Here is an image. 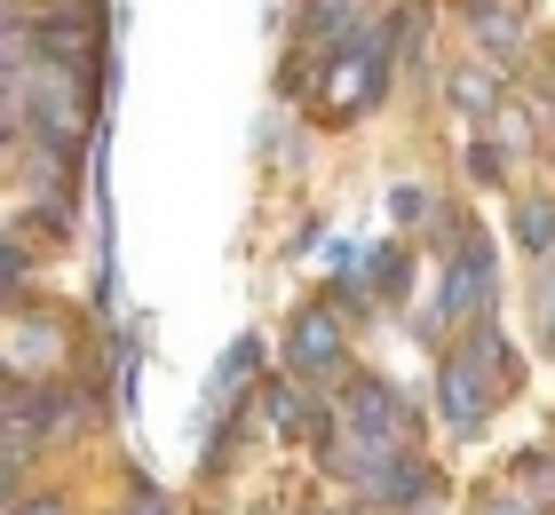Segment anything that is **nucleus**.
I'll use <instances>...</instances> for the list:
<instances>
[{
    "label": "nucleus",
    "instance_id": "14",
    "mask_svg": "<svg viewBox=\"0 0 555 515\" xmlns=\"http://www.w3.org/2000/svg\"><path fill=\"white\" fill-rule=\"evenodd\" d=\"M540 342L555 349V262H540Z\"/></svg>",
    "mask_w": 555,
    "mask_h": 515
},
{
    "label": "nucleus",
    "instance_id": "11",
    "mask_svg": "<svg viewBox=\"0 0 555 515\" xmlns=\"http://www.w3.org/2000/svg\"><path fill=\"white\" fill-rule=\"evenodd\" d=\"M452 103H468V112H500V88H492V72H452Z\"/></svg>",
    "mask_w": 555,
    "mask_h": 515
},
{
    "label": "nucleus",
    "instance_id": "9",
    "mask_svg": "<svg viewBox=\"0 0 555 515\" xmlns=\"http://www.w3.org/2000/svg\"><path fill=\"white\" fill-rule=\"evenodd\" d=\"M365 270H373V294H382V301H405L413 262H405V246H397V239H389V246H373V262H365Z\"/></svg>",
    "mask_w": 555,
    "mask_h": 515
},
{
    "label": "nucleus",
    "instance_id": "17",
    "mask_svg": "<svg viewBox=\"0 0 555 515\" xmlns=\"http://www.w3.org/2000/svg\"><path fill=\"white\" fill-rule=\"evenodd\" d=\"M135 515H167V500H159V492H143V507H135Z\"/></svg>",
    "mask_w": 555,
    "mask_h": 515
},
{
    "label": "nucleus",
    "instance_id": "13",
    "mask_svg": "<svg viewBox=\"0 0 555 515\" xmlns=\"http://www.w3.org/2000/svg\"><path fill=\"white\" fill-rule=\"evenodd\" d=\"M500 167H508V151H492V143H468V175H476V183H500Z\"/></svg>",
    "mask_w": 555,
    "mask_h": 515
},
{
    "label": "nucleus",
    "instance_id": "16",
    "mask_svg": "<svg viewBox=\"0 0 555 515\" xmlns=\"http://www.w3.org/2000/svg\"><path fill=\"white\" fill-rule=\"evenodd\" d=\"M532 484H540V492H555V460H547V468H532Z\"/></svg>",
    "mask_w": 555,
    "mask_h": 515
},
{
    "label": "nucleus",
    "instance_id": "5",
    "mask_svg": "<svg viewBox=\"0 0 555 515\" xmlns=\"http://www.w3.org/2000/svg\"><path fill=\"white\" fill-rule=\"evenodd\" d=\"M349 365V349H341V318L325 301H310L301 318L286 325V373L294 381H334Z\"/></svg>",
    "mask_w": 555,
    "mask_h": 515
},
{
    "label": "nucleus",
    "instance_id": "6",
    "mask_svg": "<svg viewBox=\"0 0 555 515\" xmlns=\"http://www.w3.org/2000/svg\"><path fill=\"white\" fill-rule=\"evenodd\" d=\"M72 349V325L48 309H16V342H9V381H33V365H56Z\"/></svg>",
    "mask_w": 555,
    "mask_h": 515
},
{
    "label": "nucleus",
    "instance_id": "8",
    "mask_svg": "<svg viewBox=\"0 0 555 515\" xmlns=\"http://www.w3.org/2000/svg\"><path fill=\"white\" fill-rule=\"evenodd\" d=\"M516 246L532 254V262H555V198L547 191L516 198Z\"/></svg>",
    "mask_w": 555,
    "mask_h": 515
},
{
    "label": "nucleus",
    "instance_id": "4",
    "mask_svg": "<svg viewBox=\"0 0 555 515\" xmlns=\"http://www.w3.org/2000/svg\"><path fill=\"white\" fill-rule=\"evenodd\" d=\"M341 428L365 436V445H382V452H413V412H405V397H397L389 381H373V373H349Z\"/></svg>",
    "mask_w": 555,
    "mask_h": 515
},
{
    "label": "nucleus",
    "instance_id": "7",
    "mask_svg": "<svg viewBox=\"0 0 555 515\" xmlns=\"http://www.w3.org/2000/svg\"><path fill=\"white\" fill-rule=\"evenodd\" d=\"M468 33L485 40V48H524V0H468Z\"/></svg>",
    "mask_w": 555,
    "mask_h": 515
},
{
    "label": "nucleus",
    "instance_id": "3",
    "mask_svg": "<svg viewBox=\"0 0 555 515\" xmlns=\"http://www.w3.org/2000/svg\"><path fill=\"white\" fill-rule=\"evenodd\" d=\"M476 318H492V239H485V230H468V239L452 246L437 309H428V342L452 333V325H476Z\"/></svg>",
    "mask_w": 555,
    "mask_h": 515
},
{
    "label": "nucleus",
    "instance_id": "15",
    "mask_svg": "<svg viewBox=\"0 0 555 515\" xmlns=\"http://www.w3.org/2000/svg\"><path fill=\"white\" fill-rule=\"evenodd\" d=\"M9 515H72V500H56V492L48 500H9Z\"/></svg>",
    "mask_w": 555,
    "mask_h": 515
},
{
    "label": "nucleus",
    "instance_id": "2",
    "mask_svg": "<svg viewBox=\"0 0 555 515\" xmlns=\"http://www.w3.org/2000/svg\"><path fill=\"white\" fill-rule=\"evenodd\" d=\"M389 64H397V24H365L358 40L334 48V64H325V119H358L365 103L389 95Z\"/></svg>",
    "mask_w": 555,
    "mask_h": 515
},
{
    "label": "nucleus",
    "instance_id": "10",
    "mask_svg": "<svg viewBox=\"0 0 555 515\" xmlns=\"http://www.w3.org/2000/svg\"><path fill=\"white\" fill-rule=\"evenodd\" d=\"M0 286H9V309H24V286H33V254H24V230L0 239Z\"/></svg>",
    "mask_w": 555,
    "mask_h": 515
},
{
    "label": "nucleus",
    "instance_id": "12",
    "mask_svg": "<svg viewBox=\"0 0 555 515\" xmlns=\"http://www.w3.org/2000/svg\"><path fill=\"white\" fill-rule=\"evenodd\" d=\"M389 215L405 222V230H413V222H428V191H421V183H397V198H389Z\"/></svg>",
    "mask_w": 555,
    "mask_h": 515
},
{
    "label": "nucleus",
    "instance_id": "1",
    "mask_svg": "<svg viewBox=\"0 0 555 515\" xmlns=\"http://www.w3.org/2000/svg\"><path fill=\"white\" fill-rule=\"evenodd\" d=\"M516 381H524V365H516V349L500 342V318H476L468 333H452V349L437 365V412H444V428L452 436H476Z\"/></svg>",
    "mask_w": 555,
    "mask_h": 515
},
{
    "label": "nucleus",
    "instance_id": "19",
    "mask_svg": "<svg viewBox=\"0 0 555 515\" xmlns=\"http://www.w3.org/2000/svg\"><path fill=\"white\" fill-rule=\"evenodd\" d=\"M492 515H532V507H492Z\"/></svg>",
    "mask_w": 555,
    "mask_h": 515
},
{
    "label": "nucleus",
    "instance_id": "18",
    "mask_svg": "<svg viewBox=\"0 0 555 515\" xmlns=\"http://www.w3.org/2000/svg\"><path fill=\"white\" fill-rule=\"evenodd\" d=\"M540 119H547V127H555V88H540Z\"/></svg>",
    "mask_w": 555,
    "mask_h": 515
}]
</instances>
